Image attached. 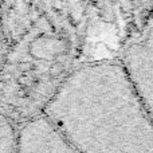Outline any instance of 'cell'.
Returning <instances> with one entry per match:
<instances>
[{"label":"cell","mask_w":153,"mask_h":153,"mask_svg":"<svg viewBox=\"0 0 153 153\" xmlns=\"http://www.w3.org/2000/svg\"><path fill=\"white\" fill-rule=\"evenodd\" d=\"M5 55H7V46H5L4 27H3V0H0V73L4 67Z\"/></svg>","instance_id":"277c9868"},{"label":"cell","mask_w":153,"mask_h":153,"mask_svg":"<svg viewBox=\"0 0 153 153\" xmlns=\"http://www.w3.org/2000/svg\"><path fill=\"white\" fill-rule=\"evenodd\" d=\"M120 63L153 120V20L125 46Z\"/></svg>","instance_id":"7a4b0ae2"},{"label":"cell","mask_w":153,"mask_h":153,"mask_svg":"<svg viewBox=\"0 0 153 153\" xmlns=\"http://www.w3.org/2000/svg\"><path fill=\"white\" fill-rule=\"evenodd\" d=\"M42 114L78 153H153V120L120 61L76 67Z\"/></svg>","instance_id":"6da1fadb"},{"label":"cell","mask_w":153,"mask_h":153,"mask_svg":"<svg viewBox=\"0 0 153 153\" xmlns=\"http://www.w3.org/2000/svg\"><path fill=\"white\" fill-rule=\"evenodd\" d=\"M19 129L0 109V153H16Z\"/></svg>","instance_id":"3957f363"}]
</instances>
